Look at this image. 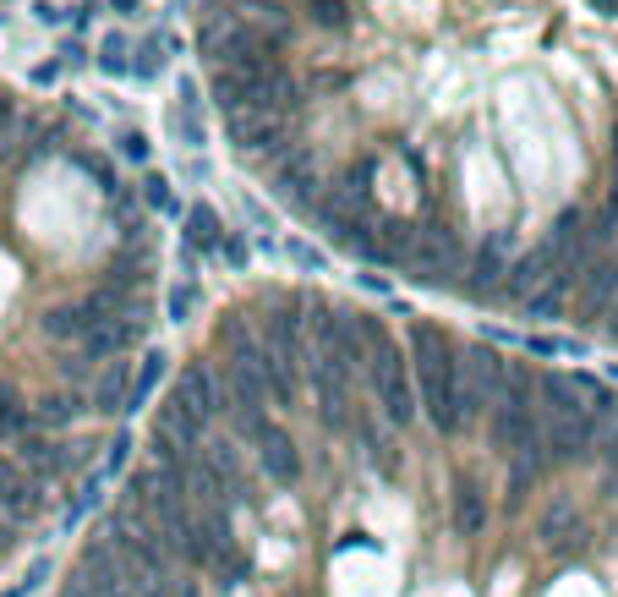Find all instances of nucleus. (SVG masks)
<instances>
[{
  "mask_svg": "<svg viewBox=\"0 0 618 597\" xmlns=\"http://www.w3.org/2000/svg\"><path fill=\"white\" fill-rule=\"evenodd\" d=\"M411 373H416V390H422V411L438 433H460V356L449 345V334L416 319L411 324Z\"/></svg>",
  "mask_w": 618,
  "mask_h": 597,
  "instance_id": "obj_1",
  "label": "nucleus"
},
{
  "mask_svg": "<svg viewBox=\"0 0 618 597\" xmlns=\"http://www.w3.org/2000/svg\"><path fill=\"white\" fill-rule=\"evenodd\" d=\"M197 50L214 61V71H242V67H268L279 45H274L268 33H257L236 6H225L219 17H208V22H203Z\"/></svg>",
  "mask_w": 618,
  "mask_h": 597,
  "instance_id": "obj_2",
  "label": "nucleus"
},
{
  "mask_svg": "<svg viewBox=\"0 0 618 597\" xmlns=\"http://www.w3.org/2000/svg\"><path fill=\"white\" fill-rule=\"evenodd\" d=\"M372 356V384H377V400H383V417L389 422H411L416 417V384H411V362L389 345V340H377L367 351Z\"/></svg>",
  "mask_w": 618,
  "mask_h": 597,
  "instance_id": "obj_3",
  "label": "nucleus"
},
{
  "mask_svg": "<svg viewBox=\"0 0 618 597\" xmlns=\"http://www.w3.org/2000/svg\"><path fill=\"white\" fill-rule=\"evenodd\" d=\"M602 417L591 411H569V417H542V461H580L597 444Z\"/></svg>",
  "mask_w": 618,
  "mask_h": 597,
  "instance_id": "obj_4",
  "label": "nucleus"
},
{
  "mask_svg": "<svg viewBox=\"0 0 618 597\" xmlns=\"http://www.w3.org/2000/svg\"><path fill=\"white\" fill-rule=\"evenodd\" d=\"M312 395L328 428H345V405H351V373L340 368V356L312 351Z\"/></svg>",
  "mask_w": 618,
  "mask_h": 597,
  "instance_id": "obj_5",
  "label": "nucleus"
},
{
  "mask_svg": "<svg viewBox=\"0 0 618 597\" xmlns=\"http://www.w3.org/2000/svg\"><path fill=\"white\" fill-rule=\"evenodd\" d=\"M165 400H170L176 411H186L192 422H203V428H208V422H214V411L225 405V390H219V379L197 362V368H186L182 379H176V390H170Z\"/></svg>",
  "mask_w": 618,
  "mask_h": 597,
  "instance_id": "obj_6",
  "label": "nucleus"
},
{
  "mask_svg": "<svg viewBox=\"0 0 618 597\" xmlns=\"http://www.w3.org/2000/svg\"><path fill=\"white\" fill-rule=\"evenodd\" d=\"M252 439H257V461H263V471H268L279 488H296V482H302V456H296V439H291L285 428L263 422Z\"/></svg>",
  "mask_w": 618,
  "mask_h": 597,
  "instance_id": "obj_7",
  "label": "nucleus"
},
{
  "mask_svg": "<svg viewBox=\"0 0 618 597\" xmlns=\"http://www.w3.org/2000/svg\"><path fill=\"white\" fill-rule=\"evenodd\" d=\"M614 307H618V258H608V264L580 274V319L591 324V319H608Z\"/></svg>",
  "mask_w": 618,
  "mask_h": 597,
  "instance_id": "obj_8",
  "label": "nucleus"
},
{
  "mask_svg": "<svg viewBox=\"0 0 618 597\" xmlns=\"http://www.w3.org/2000/svg\"><path fill=\"white\" fill-rule=\"evenodd\" d=\"M143 334V319H131V313H121V319H105V324H94V334L82 340L88 345V356L94 362H110V356H121L126 345Z\"/></svg>",
  "mask_w": 618,
  "mask_h": 597,
  "instance_id": "obj_9",
  "label": "nucleus"
},
{
  "mask_svg": "<svg viewBox=\"0 0 618 597\" xmlns=\"http://www.w3.org/2000/svg\"><path fill=\"white\" fill-rule=\"evenodd\" d=\"M94 324H105V319H99V307H94L88 296L71 302V307H50V313H45V334H50V340H88Z\"/></svg>",
  "mask_w": 618,
  "mask_h": 597,
  "instance_id": "obj_10",
  "label": "nucleus"
},
{
  "mask_svg": "<svg viewBox=\"0 0 618 597\" xmlns=\"http://www.w3.org/2000/svg\"><path fill=\"white\" fill-rule=\"evenodd\" d=\"M236 11L247 17L257 33H268L274 45L291 39V6H285V0H236Z\"/></svg>",
  "mask_w": 618,
  "mask_h": 597,
  "instance_id": "obj_11",
  "label": "nucleus"
},
{
  "mask_svg": "<svg viewBox=\"0 0 618 597\" xmlns=\"http://www.w3.org/2000/svg\"><path fill=\"white\" fill-rule=\"evenodd\" d=\"M454 531L460 537H482L488 531V493H482V482H460L454 488Z\"/></svg>",
  "mask_w": 618,
  "mask_h": 597,
  "instance_id": "obj_12",
  "label": "nucleus"
},
{
  "mask_svg": "<svg viewBox=\"0 0 618 597\" xmlns=\"http://www.w3.org/2000/svg\"><path fill=\"white\" fill-rule=\"evenodd\" d=\"M0 510H11V516H33L39 510V493H33V482H22V471L0 456Z\"/></svg>",
  "mask_w": 618,
  "mask_h": 597,
  "instance_id": "obj_13",
  "label": "nucleus"
},
{
  "mask_svg": "<svg viewBox=\"0 0 618 597\" xmlns=\"http://www.w3.org/2000/svg\"><path fill=\"white\" fill-rule=\"evenodd\" d=\"M186 242H192L197 253H219V242H225L219 214H214V208H192V214H186Z\"/></svg>",
  "mask_w": 618,
  "mask_h": 597,
  "instance_id": "obj_14",
  "label": "nucleus"
},
{
  "mask_svg": "<svg viewBox=\"0 0 618 597\" xmlns=\"http://www.w3.org/2000/svg\"><path fill=\"white\" fill-rule=\"evenodd\" d=\"M165 379V351H148L143 356V368H137V379L126 384V405L137 411V405H148V395H154V384Z\"/></svg>",
  "mask_w": 618,
  "mask_h": 597,
  "instance_id": "obj_15",
  "label": "nucleus"
},
{
  "mask_svg": "<svg viewBox=\"0 0 618 597\" xmlns=\"http://www.w3.org/2000/svg\"><path fill=\"white\" fill-rule=\"evenodd\" d=\"M302 11H307L317 28H351L356 0H302Z\"/></svg>",
  "mask_w": 618,
  "mask_h": 597,
  "instance_id": "obj_16",
  "label": "nucleus"
},
{
  "mask_svg": "<svg viewBox=\"0 0 618 597\" xmlns=\"http://www.w3.org/2000/svg\"><path fill=\"white\" fill-rule=\"evenodd\" d=\"M126 395V368L121 362H110L105 373H99V384H94V411H116Z\"/></svg>",
  "mask_w": 618,
  "mask_h": 597,
  "instance_id": "obj_17",
  "label": "nucleus"
},
{
  "mask_svg": "<svg viewBox=\"0 0 618 597\" xmlns=\"http://www.w3.org/2000/svg\"><path fill=\"white\" fill-rule=\"evenodd\" d=\"M170 133L186 137V148H203V143H208V127H203L197 105H170Z\"/></svg>",
  "mask_w": 618,
  "mask_h": 597,
  "instance_id": "obj_18",
  "label": "nucleus"
},
{
  "mask_svg": "<svg viewBox=\"0 0 618 597\" xmlns=\"http://www.w3.org/2000/svg\"><path fill=\"white\" fill-rule=\"evenodd\" d=\"M575 527H580V521H575V505H569V499L548 505V516H542V537H548V542H569Z\"/></svg>",
  "mask_w": 618,
  "mask_h": 597,
  "instance_id": "obj_19",
  "label": "nucleus"
},
{
  "mask_svg": "<svg viewBox=\"0 0 618 597\" xmlns=\"http://www.w3.org/2000/svg\"><path fill=\"white\" fill-rule=\"evenodd\" d=\"M0 433H6V439H22V433H28V411H22L17 390H6V384H0Z\"/></svg>",
  "mask_w": 618,
  "mask_h": 597,
  "instance_id": "obj_20",
  "label": "nucleus"
},
{
  "mask_svg": "<svg viewBox=\"0 0 618 597\" xmlns=\"http://www.w3.org/2000/svg\"><path fill=\"white\" fill-rule=\"evenodd\" d=\"M39 417H45L50 428H66V422H77V417H82V400H77V395H45V400H39Z\"/></svg>",
  "mask_w": 618,
  "mask_h": 597,
  "instance_id": "obj_21",
  "label": "nucleus"
},
{
  "mask_svg": "<svg viewBox=\"0 0 618 597\" xmlns=\"http://www.w3.org/2000/svg\"><path fill=\"white\" fill-rule=\"evenodd\" d=\"M192 307H197V291H192V285H176V291H170V319L186 324V319H192Z\"/></svg>",
  "mask_w": 618,
  "mask_h": 597,
  "instance_id": "obj_22",
  "label": "nucleus"
},
{
  "mask_svg": "<svg viewBox=\"0 0 618 597\" xmlns=\"http://www.w3.org/2000/svg\"><path fill=\"white\" fill-rule=\"evenodd\" d=\"M99 67L110 71V77H121V71H126V39H105V56H99Z\"/></svg>",
  "mask_w": 618,
  "mask_h": 597,
  "instance_id": "obj_23",
  "label": "nucleus"
},
{
  "mask_svg": "<svg viewBox=\"0 0 618 597\" xmlns=\"http://www.w3.org/2000/svg\"><path fill=\"white\" fill-rule=\"evenodd\" d=\"M498 274H503V264H498L493 253H482V258H477V280H471V291H488V285H498Z\"/></svg>",
  "mask_w": 618,
  "mask_h": 597,
  "instance_id": "obj_24",
  "label": "nucleus"
},
{
  "mask_svg": "<svg viewBox=\"0 0 618 597\" xmlns=\"http://www.w3.org/2000/svg\"><path fill=\"white\" fill-rule=\"evenodd\" d=\"M143 193H148L154 208H170V182H165V176H148V182H143Z\"/></svg>",
  "mask_w": 618,
  "mask_h": 597,
  "instance_id": "obj_25",
  "label": "nucleus"
},
{
  "mask_svg": "<svg viewBox=\"0 0 618 597\" xmlns=\"http://www.w3.org/2000/svg\"><path fill=\"white\" fill-rule=\"evenodd\" d=\"M121 154H126V159H148V137H143V133H126L121 137Z\"/></svg>",
  "mask_w": 618,
  "mask_h": 597,
  "instance_id": "obj_26",
  "label": "nucleus"
},
{
  "mask_svg": "<svg viewBox=\"0 0 618 597\" xmlns=\"http://www.w3.org/2000/svg\"><path fill=\"white\" fill-rule=\"evenodd\" d=\"M291 258H296V264H307V268H317V253H312V247H302V242L291 247Z\"/></svg>",
  "mask_w": 618,
  "mask_h": 597,
  "instance_id": "obj_27",
  "label": "nucleus"
},
{
  "mask_svg": "<svg viewBox=\"0 0 618 597\" xmlns=\"http://www.w3.org/2000/svg\"><path fill=\"white\" fill-rule=\"evenodd\" d=\"M6 121H11V99L0 94V133H6Z\"/></svg>",
  "mask_w": 618,
  "mask_h": 597,
  "instance_id": "obj_28",
  "label": "nucleus"
},
{
  "mask_svg": "<svg viewBox=\"0 0 618 597\" xmlns=\"http://www.w3.org/2000/svg\"><path fill=\"white\" fill-rule=\"evenodd\" d=\"M116 11H137V0H116Z\"/></svg>",
  "mask_w": 618,
  "mask_h": 597,
  "instance_id": "obj_29",
  "label": "nucleus"
},
{
  "mask_svg": "<svg viewBox=\"0 0 618 597\" xmlns=\"http://www.w3.org/2000/svg\"><path fill=\"white\" fill-rule=\"evenodd\" d=\"M608 330H614V340H618V307H614V319H608Z\"/></svg>",
  "mask_w": 618,
  "mask_h": 597,
  "instance_id": "obj_30",
  "label": "nucleus"
},
{
  "mask_svg": "<svg viewBox=\"0 0 618 597\" xmlns=\"http://www.w3.org/2000/svg\"><path fill=\"white\" fill-rule=\"evenodd\" d=\"M0 542H6V527H0Z\"/></svg>",
  "mask_w": 618,
  "mask_h": 597,
  "instance_id": "obj_31",
  "label": "nucleus"
}]
</instances>
